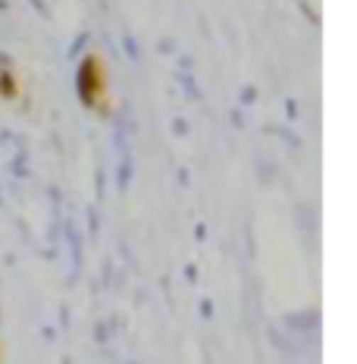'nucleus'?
I'll list each match as a JSON object with an SVG mask.
<instances>
[{"mask_svg":"<svg viewBox=\"0 0 357 364\" xmlns=\"http://www.w3.org/2000/svg\"><path fill=\"white\" fill-rule=\"evenodd\" d=\"M104 91V70L97 57H85L79 66V95L85 104H94Z\"/></svg>","mask_w":357,"mask_h":364,"instance_id":"obj_1","label":"nucleus"},{"mask_svg":"<svg viewBox=\"0 0 357 364\" xmlns=\"http://www.w3.org/2000/svg\"><path fill=\"white\" fill-rule=\"evenodd\" d=\"M0 95L4 97H16V79L10 73H0Z\"/></svg>","mask_w":357,"mask_h":364,"instance_id":"obj_2","label":"nucleus"}]
</instances>
